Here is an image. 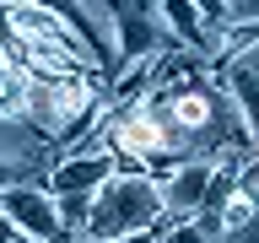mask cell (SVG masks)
<instances>
[{
    "label": "cell",
    "mask_w": 259,
    "mask_h": 243,
    "mask_svg": "<svg viewBox=\"0 0 259 243\" xmlns=\"http://www.w3.org/2000/svg\"><path fill=\"white\" fill-rule=\"evenodd\" d=\"M0 216H11L16 232L32 243H65L60 216H54V194L44 184H6L0 189Z\"/></svg>",
    "instance_id": "3957f363"
},
{
    "label": "cell",
    "mask_w": 259,
    "mask_h": 243,
    "mask_svg": "<svg viewBox=\"0 0 259 243\" xmlns=\"http://www.w3.org/2000/svg\"><path fill=\"white\" fill-rule=\"evenodd\" d=\"M222 76V92H227V103L238 108V119H243V130L259 141V65H248V60H232L227 70H216Z\"/></svg>",
    "instance_id": "5b68a950"
},
{
    "label": "cell",
    "mask_w": 259,
    "mask_h": 243,
    "mask_svg": "<svg viewBox=\"0 0 259 243\" xmlns=\"http://www.w3.org/2000/svg\"><path fill=\"white\" fill-rule=\"evenodd\" d=\"M254 151H259V141H254Z\"/></svg>",
    "instance_id": "7c38bea8"
},
{
    "label": "cell",
    "mask_w": 259,
    "mask_h": 243,
    "mask_svg": "<svg viewBox=\"0 0 259 243\" xmlns=\"http://www.w3.org/2000/svg\"><path fill=\"white\" fill-rule=\"evenodd\" d=\"M16 238H22V232H16V222H11V216H0V243H16Z\"/></svg>",
    "instance_id": "30bf717a"
},
{
    "label": "cell",
    "mask_w": 259,
    "mask_h": 243,
    "mask_svg": "<svg viewBox=\"0 0 259 243\" xmlns=\"http://www.w3.org/2000/svg\"><path fill=\"white\" fill-rule=\"evenodd\" d=\"M108 173H119V157H113L108 146H92V151L54 157V168L44 173V189H49V194H65V189H97Z\"/></svg>",
    "instance_id": "277c9868"
},
{
    "label": "cell",
    "mask_w": 259,
    "mask_h": 243,
    "mask_svg": "<svg viewBox=\"0 0 259 243\" xmlns=\"http://www.w3.org/2000/svg\"><path fill=\"white\" fill-rule=\"evenodd\" d=\"M227 173L216 157H184V162H167L157 178V200H162V222H184V216H200L205 206V189L210 178Z\"/></svg>",
    "instance_id": "7a4b0ae2"
},
{
    "label": "cell",
    "mask_w": 259,
    "mask_h": 243,
    "mask_svg": "<svg viewBox=\"0 0 259 243\" xmlns=\"http://www.w3.org/2000/svg\"><path fill=\"white\" fill-rule=\"evenodd\" d=\"M157 227H162L157 178L146 168H119L97 184L87 227L65 243H108V238H130V232H157Z\"/></svg>",
    "instance_id": "6da1fadb"
},
{
    "label": "cell",
    "mask_w": 259,
    "mask_h": 243,
    "mask_svg": "<svg viewBox=\"0 0 259 243\" xmlns=\"http://www.w3.org/2000/svg\"><path fill=\"white\" fill-rule=\"evenodd\" d=\"M108 243H151V232H130V238H108Z\"/></svg>",
    "instance_id": "8fae6325"
},
{
    "label": "cell",
    "mask_w": 259,
    "mask_h": 243,
    "mask_svg": "<svg viewBox=\"0 0 259 243\" xmlns=\"http://www.w3.org/2000/svg\"><path fill=\"white\" fill-rule=\"evenodd\" d=\"M151 243H216V238H210V227L200 216H184V222H162L151 232Z\"/></svg>",
    "instance_id": "ba28073f"
},
{
    "label": "cell",
    "mask_w": 259,
    "mask_h": 243,
    "mask_svg": "<svg viewBox=\"0 0 259 243\" xmlns=\"http://www.w3.org/2000/svg\"><path fill=\"white\" fill-rule=\"evenodd\" d=\"M92 194L97 189H65V194H54V216H60L65 238H76L81 227H87V216H92Z\"/></svg>",
    "instance_id": "52a82bcc"
},
{
    "label": "cell",
    "mask_w": 259,
    "mask_h": 243,
    "mask_svg": "<svg viewBox=\"0 0 259 243\" xmlns=\"http://www.w3.org/2000/svg\"><path fill=\"white\" fill-rule=\"evenodd\" d=\"M194 11H200V22H205V27H216V22H232L227 0H194Z\"/></svg>",
    "instance_id": "9c48e42d"
},
{
    "label": "cell",
    "mask_w": 259,
    "mask_h": 243,
    "mask_svg": "<svg viewBox=\"0 0 259 243\" xmlns=\"http://www.w3.org/2000/svg\"><path fill=\"white\" fill-rule=\"evenodd\" d=\"M157 22L167 27V38L184 44V49H200V38H205V22L194 11V0H157Z\"/></svg>",
    "instance_id": "8992f818"
}]
</instances>
